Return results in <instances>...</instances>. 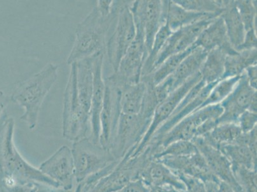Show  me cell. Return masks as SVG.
I'll list each match as a JSON object with an SVG mask.
<instances>
[{"label": "cell", "instance_id": "obj_33", "mask_svg": "<svg viewBox=\"0 0 257 192\" xmlns=\"http://www.w3.org/2000/svg\"><path fill=\"white\" fill-rule=\"evenodd\" d=\"M150 175L151 179L156 183L161 184L165 182H171L174 183L175 186H177L178 181L174 178L170 171L165 167L164 165H154L151 168Z\"/></svg>", "mask_w": 257, "mask_h": 192}, {"label": "cell", "instance_id": "obj_24", "mask_svg": "<svg viewBox=\"0 0 257 192\" xmlns=\"http://www.w3.org/2000/svg\"><path fill=\"white\" fill-rule=\"evenodd\" d=\"M256 49L237 51L226 55L225 71L221 79L240 76L247 67L256 64Z\"/></svg>", "mask_w": 257, "mask_h": 192}, {"label": "cell", "instance_id": "obj_7", "mask_svg": "<svg viewBox=\"0 0 257 192\" xmlns=\"http://www.w3.org/2000/svg\"><path fill=\"white\" fill-rule=\"evenodd\" d=\"M103 104L100 116V145L110 149L117 130L121 114V88L110 76L104 79Z\"/></svg>", "mask_w": 257, "mask_h": 192}, {"label": "cell", "instance_id": "obj_38", "mask_svg": "<svg viewBox=\"0 0 257 192\" xmlns=\"http://www.w3.org/2000/svg\"><path fill=\"white\" fill-rule=\"evenodd\" d=\"M256 69V64H255L247 67L246 71H245V73H246L249 85L251 86V88L254 89V90H256L257 88Z\"/></svg>", "mask_w": 257, "mask_h": 192}, {"label": "cell", "instance_id": "obj_19", "mask_svg": "<svg viewBox=\"0 0 257 192\" xmlns=\"http://www.w3.org/2000/svg\"><path fill=\"white\" fill-rule=\"evenodd\" d=\"M207 53L208 51L204 49L195 47L191 53L182 61L174 73L167 78L174 91L176 90L191 77L200 72Z\"/></svg>", "mask_w": 257, "mask_h": 192}, {"label": "cell", "instance_id": "obj_9", "mask_svg": "<svg viewBox=\"0 0 257 192\" xmlns=\"http://www.w3.org/2000/svg\"><path fill=\"white\" fill-rule=\"evenodd\" d=\"M200 72L194 75L188 79L185 83L182 84L176 90L171 93L167 99L163 101L157 105L154 109L153 118H152L150 125L146 131V133L140 140L139 146L136 147L134 154L132 156H136L141 153L142 150L146 147L151 139L153 135L157 132L159 128L170 118L176 109L177 105L186 95V93L193 87L196 84L201 80Z\"/></svg>", "mask_w": 257, "mask_h": 192}, {"label": "cell", "instance_id": "obj_14", "mask_svg": "<svg viewBox=\"0 0 257 192\" xmlns=\"http://www.w3.org/2000/svg\"><path fill=\"white\" fill-rule=\"evenodd\" d=\"M256 90L249 85L246 73L243 72L230 94L220 104L223 113L217 119V125L224 123H237L240 115L248 110L252 100L256 97Z\"/></svg>", "mask_w": 257, "mask_h": 192}, {"label": "cell", "instance_id": "obj_25", "mask_svg": "<svg viewBox=\"0 0 257 192\" xmlns=\"http://www.w3.org/2000/svg\"><path fill=\"white\" fill-rule=\"evenodd\" d=\"M242 134L237 123L219 124L213 130L202 136L212 146L219 148L225 145L233 144Z\"/></svg>", "mask_w": 257, "mask_h": 192}, {"label": "cell", "instance_id": "obj_12", "mask_svg": "<svg viewBox=\"0 0 257 192\" xmlns=\"http://www.w3.org/2000/svg\"><path fill=\"white\" fill-rule=\"evenodd\" d=\"M214 19H204L173 32L158 54L153 65V72L170 56L183 52L191 48L197 41L201 33L213 22Z\"/></svg>", "mask_w": 257, "mask_h": 192}, {"label": "cell", "instance_id": "obj_28", "mask_svg": "<svg viewBox=\"0 0 257 192\" xmlns=\"http://www.w3.org/2000/svg\"><path fill=\"white\" fill-rule=\"evenodd\" d=\"M172 33L173 32L168 27L167 23H165L164 25L161 26L155 37H154L151 50L147 56L146 62H145L143 70H142V78L145 75L148 76V75L152 73L153 65L156 62V58L158 57V54L160 53L166 41H167L168 37L171 36Z\"/></svg>", "mask_w": 257, "mask_h": 192}, {"label": "cell", "instance_id": "obj_21", "mask_svg": "<svg viewBox=\"0 0 257 192\" xmlns=\"http://www.w3.org/2000/svg\"><path fill=\"white\" fill-rule=\"evenodd\" d=\"M149 87V82L140 81L121 88V114L138 115L142 111Z\"/></svg>", "mask_w": 257, "mask_h": 192}, {"label": "cell", "instance_id": "obj_16", "mask_svg": "<svg viewBox=\"0 0 257 192\" xmlns=\"http://www.w3.org/2000/svg\"><path fill=\"white\" fill-rule=\"evenodd\" d=\"M104 56V52H100L92 57L93 88L90 114V133L88 138L97 145H100V116L104 95L105 85L102 74Z\"/></svg>", "mask_w": 257, "mask_h": 192}, {"label": "cell", "instance_id": "obj_37", "mask_svg": "<svg viewBox=\"0 0 257 192\" xmlns=\"http://www.w3.org/2000/svg\"><path fill=\"white\" fill-rule=\"evenodd\" d=\"M9 101L5 93L0 90V125L7 119V109Z\"/></svg>", "mask_w": 257, "mask_h": 192}, {"label": "cell", "instance_id": "obj_15", "mask_svg": "<svg viewBox=\"0 0 257 192\" xmlns=\"http://www.w3.org/2000/svg\"><path fill=\"white\" fill-rule=\"evenodd\" d=\"M192 142L204 158L211 172L221 178L223 182L232 187L235 191H239L240 186L233 175L230 161L221 150L210 144L204 137L195 138Z\"/></svg>", "mask_w": 257, "mask_h": 192}, {"label": "cell", "instance_id": "obj_31", "mask_svg": "<svg viewBox=\"0 0 257 192\" xmlns=\"http://www.w3.org/2000/svg\"><path fill=\"white\" fill-rule=\"evenodd\" d=\"M236 8L239 12L245 31L256 29V7L253 1L240 0L235 1Z\"/></svg>", "mask_w": 257, "mask_h": 192}, {"label": "cell", "instance_id": "obj_41", "mask_svg": "<svg viewBox=\"0 0 257 192\" xmlns=\"http://www.w3.org/2000/svg\"><path fill=\"white\" fill-rule=\"evenodd\" d=\"M0 192H1V191H0Z\"/></svg>", "mask_w": 257, "mask_h": 192}, {"label": "cell", "instance_id": "obj_18", "mask_svg": "<svg viewBox=\"0 0 257 192\" xmlns=\"http://www.w3.org/2000/svg\"><path fill=\"white\" fill-rule=\"evenodd\" d=\"M162 6L163 19L173 32L204 19L216 18L220 16L215 14L187 11L174 1H162Z\"/></svg>", "mask_w": 257, "mask_h": 192}, {"label": "cell", "instance_id": "obj_10", "mask_svg": "<svg viewBox=\"0 0 257 192\" xmlns=\"http://www.w3.org/2000/svg\"><path fill=\"white\" fill-rule=\"evenodd\" d=\"M220 104L209 105L194 112L161 137V144L165 147L179 140L192 141L197 137L198 129L209 119H218L223 113Z\"/></svg>", "mask_w": 257, "mask_h": 192}, {"label": "cell", "instance_id": "obj_29", "mask_svg": "<svg viewBox=\"0 0 257 192\" xmlns=\"http://www.w3.org/2000/svg\"><path fill=\"white\" fill-rule=\"evenodd\" d=\"M240 78L239 76L219 80L212 88L200 109L209 105L220 104L232 92Z\"/></svg>", "mask_w": 257, "mask_h": 192}, {"label": "cell", "instance_id": "obj_26", "mask_svg": "<svg viewBox=\"0 0 257 192\" xmlns=\"http://www.w3.org/2000/svg\"><path fill=\"white\" fill-rule=\"evenodd\" d=\"M195 46L193 45L188 49V50L183 51V52L175 54V55L170 56L167 59L159 66L157 69L148 76L151 77L149 81L151 82L154 86L158 85L161 82L168 78L170 75L174 73L177 68L179 67L182 60L185 58L187 56L191 53Z\"/></svg>", "mask_w": 257, "mask_h": 192}, {"label": "cell", "instance_id": "obj_17", "mask_svg": "<svg viewBox=\"0 0 257 192\" xmlns=\"http://www.w3.org/2000/svg\"><path fill=\"white\" fill-rule=\"evenodd\" d=\"M193 46L204 49L208 52L215 48H220L225 51L227 55L237 52L228 41L225 23L221 16L215 18L201 33Z\"/></svg>", "mask_w": 257, "mask_h": 192}, {"label": "cell", "instance_id": "obj_34", "mask_svg": "<svg viewBox=\"0 0 257 192\" xmlns=\"http://www.w3.org/2000/svg\"><path fill=\"white\" fill-rule=\"evenodd\" d=\"M257 115L256 113L246 111L240 115L238 119L237 124L241 129L243 133L251 132L256 127Z\"/></svg>", "mask_w": 257, "mask_h": 192}, {"label": "cell", "instance_id": "obj_4", "mask_svg": "<svg viewBox=\"0 0 257 192\" xmlns=\"http://www.w3.org/2000/svg\"><path fill=\"white\" fill-rule=\"evenodd\" d=\"M71 71L65 88L63 110V136L74 142L88 138L90 133V116L86 113L79 99L76 84V63Z\"/></svg>", "mask_w": 257, "mask_h": 192}, {"label": "cell", "instance_id": "obj_20", "mask_svg": "<svg viewBox=\"0 0 257 192\" xmlns=\"http://www.w3.org/2000/svg\"><path fill=\"white\" fill-rule=\"evenodd\" d=\"M225 23L226 34L231 46L238 51L244 42L246 31L240 19L235 1H225L220 15Z\"/></svg>", "mask_w": 257, "mask_h": 192}, {"label": "cell", "instance_id": "obj_22", "mask_svg": "<svg viewBox=\"0 0 257 192\" xmlns=\"http://www.w3.org/2000/svg\"><path fill=\"white\" fill-rule=\"evenodd\" d=\"M227 53L220 48L209 51L200 69L201 79L205 84L221 80L225 71Z\"/></svg>", "mask_w": 257, "mask_h": 192}, {"label": "cell", "instance_id": "obj_35", "mask_svg": "<svg viewBox=\"0 0 257 192\" xmlns=\"http://www.w3.org/2000/svg\"><path fill=\"white\" fill-rule=\"evenodd\" d=\"M179 177L184 181L188 192H207L204 182L201 179L184 174H180Z\"/></svg>", "mask_w": 257, "mask_h": 192}, {"label": "cell", "instance_id": "obj_2", "mask_svg": "<svg viewBox=\"0 0 257 192\" xmlns=\"http://www.w3.org/2000/svg\"><path fill=\"white\" fill-rule=\"evenodd\" d=\"M124 2L115 1L113 12L103 16L96 6L76 27V39L67 58L69 65L104 52L107 38Z\"/></svg>", "mask_w": 257, "mask_h": 192}, {"label": "cell", "instance_id": "obj_32", "mask_svg": "<svg viewBox=\"0 0 257 192\" xmlns=\"http://www.w3.org/2000/svg\"><path fill=\"white\" fill-rule=\"evenodd\" d=\"M198 151L197 147L192 141L179 140L172 143L165 147L163 152L158 154V157L163 158L167 156H184L191 155Z\"/></svg>", "mask_w": 257, "mask_h": 192}, {"label": "cell", "instance_id": "obj_5", "mask_svg": "<svg viewBox=\"0 0 257 192\" xmlns=\"http://www.w3.org/2000/svg\"><path fill=\"white\" fill-rule=\"evenodd\" d=\"M124 2L119 11L113 30L106 43L109 62L114 72L117 71L121 58L136 36V26L130 10V4Z\"/></svg>", "mask_w": 257, "mask_h": 192}, {"label": "cell", "instance_id": "obj_3", "mask_svg": "<svg viewBox=\"0 0 257 192\" xmlns=\"http://www.w3.org/2000/svg\"><path fill=\"white\" fill-rule=\"evenodd\" d=\"M58 78V66L50 63L37 73L17 84L12 102L25 109L21 120L27 123L30 130L36 128L40 110L44 100Z\"/></svg>", "mask_w": 257, "mask_h": 192}, {"label": "cell", "instance_id": "obj_23", "mask_svg": "<svg viewBox=\"0 0 257 192\" xmlns=\"http://www.w3.org/2000/svg\"><path fill=\"white\" fill-rule=\"evenodd\" d=\"M218 82H215V83L205 85L204 87L202 88V90H200V92L195 99L191 101L188 105H186L178 113L170 116V118L158 129L157 132L155 133L154 135H157L158 138L163 137V135L169 132L171 129L174 128V126L176 125L177 124H178L180 121H182V119L185 118L186 117L189 116V115L193 113L194 112L197 111L198 109H200V108L202 107L205 100L207 99L212 88L214 87V85H216Z\"/></svg>", "mask_w": 257, "mask_h": 192}, {"label": "cell", "instance_id": "obj_13", "mask_svg": "<svg viewBox=\"0 0 257 192\" xmlns=\"http://www.w3.org/2000/svg\"><path fill=\"white\" fill-rule=\"evenodd\" d=\"M60 188L70 191L75 181V169L72 150L64 146L44 161L39 168Z\"/></svg>", "mask_w": 257, "mask_h": 192}, {"label": "cell", "instance_id": "obj_8", "mask_svg": "<svg viewBox=\"0 0 257 192\" xmlns=\"http://www.w3.org/2000/svg\"><path fill=\"white\" fill-rule=\"evenodd\" d=\"M136 26V36L121 58L117 71L111 75L121 85L135 84L142 80V70L148 56L144 33L139 25Z\"/></svg>", "mask_w": 257, "mask_h": 192}, {"label": "cell", "instance_id": "obj_27", "mask_svg": "<svg viewBox=\"0 0 257 192\" xmlns=\"http://www.w3.org/2000/svg\"><path fill=\"white\" fill-rule=\"evenodd\" d=\"M226 157L238 165H242L246 168L251 167L253 157L255 156L248 146L242 143L225 145L219 148Z\"/></svg>", "mask_w": 257, "mask_h": 192}, {"label": "cell", "instance_id": "obj_40", "mask_svg": "<svg viewBox=\"0 0 257 192\" xmlns=\"http://www.w3.org/2000/svg\"><path fill=\"white\" fill-rule=\"evenodd\" d=\"M219 189L221 192H235L232 187L223 181L219 183Z\"/></svg>", "mask_w": 257, "mask_h": 192}, {"label": "cell", "instance_id": "obj_36", "mask_svg": "<svg viewBox=\"0 0 257 192\" xmlns=\"http://www.w3.org/2000/svg\"><path fill=\"white\" fill-rule=\"evenodd\" d=\"M257 37L256 30L246 32L244 42L238 51L256 49Z\"/></svg>", "mask_w": 257, "mask_h": 192}, {"label": "cell", "instance_id": "obj_39", "mask_svg": "<svg viewBox=\"0 0 257 192\" xmlns=\"http://www.w3.org/2000/svg\"><path fill=\"white\" fill-rule=\"evenodd\" d=\"M205 189L207 192H221L219 184L214 179H208L204 181Z\"/></svg>", "mask_w": 257, "mask_h": 192}, {"label": "cell", "instance_id": "obj_30", "mask_svg": "<svg viewBox=\"0 0 257 192\" xmlns=\"http://www.w3.org/2000/svg\"><path fill=\"white\" fill-rule=\"evenodd\" d=\"M174 2L187 11L200 13L215 14L219 16L223 11L225 4V1L207 0H174Z\"/></svg>", "mask_w": 257, "mask_h": 192}, {"label": "cell", "instance_id": "obj_11", "mask_svg": "<svg viewBox=\"0 0 257 192\" xmlns=\"http://www.w3.org/2000/svg\"><path fill=\"white\" fill-rule=\"evenodd\" d=\"M135 24L142 27L145 46L147 53L150 52L154 37L165 22L163 18L162 1L149 0L137 1L130 4Z\"/></svg>", "mask_w": 257, "mask_h": 192}, {"label": "cell", "instance_id": "obj_6", "mask_svg": "<svg viewBox=\"0 0 257 192\" xmlns=\"http://www.w3.org/2000/svg\"><path fill=\"white\" fill-rule=\"evenodd\" d=\"M72 153L78 182L103 170L111 160L109 150L95 144L88 138L74 142Z\"/></svg>", "mask_w": 257, "mask_h": 192}, {"label": "cell", "instance_id": "obj_1", "mask_svg": "<svg viewBox=\"0 0 257 192\" xmlns=\"http://www.w3.org/2000/svg\"><path fill=\"white\" fill-rule=\"evenodd\" d=\"M15 127L13 118H7L0 125V191L10 192L32 182L60 188L19 153L14 142Z\"/></svg>", "mask_w": 257, "mask_h": 192}]
</instances>
